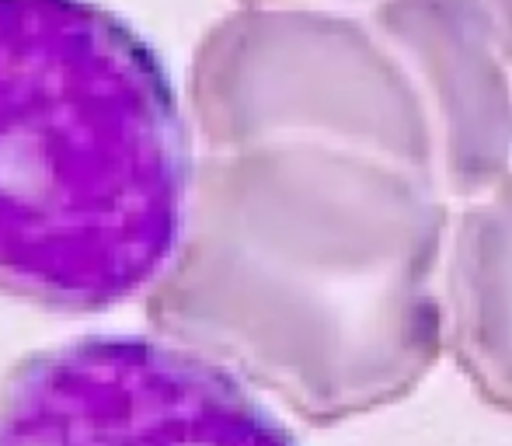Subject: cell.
I'll return each mask as SVG.
<instances>
[{
	"label": "cell",
	"mask_w": 512,
	"mask_h": 446,
	"mask_svg": "<svg viewBox=\"0 0 512 446\" xmlns=\"http://www.w3.org/2000/svg\"><path fill=\"white\" fill-rule=\"evenodd\" d=\"M450 223L443 189L384 157L206 150L147 321L307 426H342L398 405L446 356Z\"/></svg>",
	"instance_id": "obj_1"
},
{
	"label": "cell",
	"mask_w": 512,
	"mask_h": 446,
	"mask_svg": "<svg viewBox=\"0 0 512 446\" xmlns=\"http://www.w3.org/2000/svg\"><path fill=\"white\" fill-rule=\"evenodd\" d=\"M443 304L446 356L485 405L512 415V171L453 206Z\"/></svg>",
	"instance_id": "obj_6"
},
{
	"label": "cell",
	"mask_w": 512,
	"mask_h": 446,
	"mask_svg": "<svg viewBox=\"0 0 512 446\" xmlns=\"http://www.w3.org/2000/svg\"><path fill=\"white\" fill-rule=\"evenodd\" d=\"M185 95L203 150L328 143L439 185L429 112L370 14L321 4L234 7L192 49Z\"/></svg>",
	"instance_id": "obj_3"
},
{
	"label": "cell",
	"mask_w": 512,
	"mask_h": 446,
	"mask_svg": "<svg viewBox=\"0 0 512 446\" xmlns=\"http://www.w3.org/2000/svg\"><path fill=\"white\" fill-rule=\"evenodd\" d=\"M478 7V14L485 18V25L495 32V39L502 42V49L512 60V0H471Z\"/></svg>",
	"instance_id": "obj_7"
},
{
	"label": "cell",
	"mask_w": 512,
	"mask_h": 446,
	"mask_svg": "<svg viewBox=\"0 0 512 446\" xmlns=\"http://www.w3.org/2000/svg\"><path fill=\"white\" fill-rule=\"evenodd\" d=\"M241 4H321V7H356L373 0H241Z\"/></svg>",
	"instance_id": "obj_8"
},
{
	"label": "cell",
	"mask_w": 512,
	"mask_h": 446,
	"mask_svg": "<svg viewBox=\"0 0 512 446\" xmlns=\"http://www.w3.org/2000/svg\"><path fill=\"white\" fill-rule=\"evenodd\" d=\"M161 56L95 0H0V293L95 314L147 293L189 206Z\"/></svg>",
	"instance_id": "obj_2"
},
{
	"label": "cell",
	"mask_w": 512,
	"mask_h": 446,
	"mask_svg": "<svg viewBox=\"0 0 512 446\" xmlns=\"http://www.w3.org/2000/svg\"><path fill=\"white\" fill-rule=\"evenodd\" d=\"M0 446H297L213 359L168 338L98 335L21 359L0 384Z\"/></svg>",
	"instance_id": "obj_4"
},
{
	"label": "cell",
	"mask_w": 512,
	"mask_h": 446,
	"mask_svg": "<svg viewBox=\"0 0 512 446\" xmlns=\"http://www.w3.org/2000/svg\"><path fill=\"white\" fill-rule=\"evenodd\" d=\"M436 136L439 189L453 206L512 171V60L471 0H373Z\"/></svg>",
	"instance_id": "obj_5"
}]
</instances>
